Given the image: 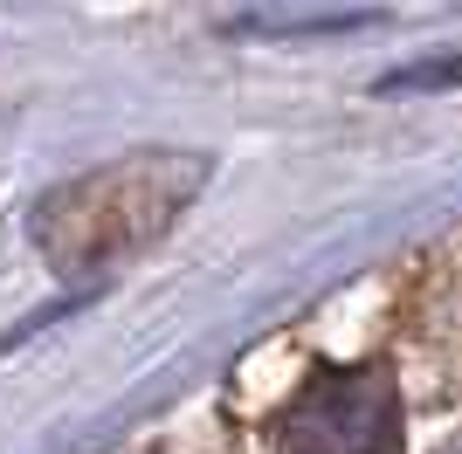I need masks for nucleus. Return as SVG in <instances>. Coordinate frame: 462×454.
<instances>
[{"instance_id": "obj_3", "label": "nucleus", "mask_w": 462, "mask_h": 454, "mask_svg": "<svg viewBox=\"0 0 462 454\" xmlns=\"http://www.w3.org/2000/svg\"><path fill=\"white\" fill-rule=\"evenodd\" d=\"M462 83V56H442V62H414V69L386 76L380 96H407V90H456Z\"/></svg>"}, {"instance_id": "obj_2", "label": "nucleus", "mask_w": 462, "mask_h": 454, "mask_svg": "<svg viewBox=\"0 0 462 454\" xmlns=\"http://www.w3.org/2000/svg\"><path fill=\"white\" fill-rule=\"evenodd\" d=\"M276 448L304 454H373L401 448V399L386 365H325L270 427Z\"/></svg>"}, {"instance_id": "obj_1", "label": "nucleus", "mask_w": 462, "mask_h": 454, "mask_svg": "<svg viewBox=\"0 0 462 454\" xmlns=\"http://www.w3.org/2000/svg\"><path fill=\"white\" fill-rule=\"evenodd\" d=\"M208 179V159L193 151H138L117 166L69 179L35 207V241L56 262V276H104L145 241H159L173 213L193 200V186Z\"/></svg>"}]
</instances>
